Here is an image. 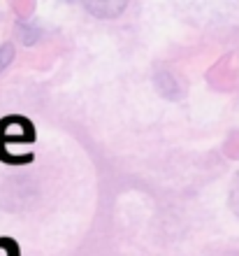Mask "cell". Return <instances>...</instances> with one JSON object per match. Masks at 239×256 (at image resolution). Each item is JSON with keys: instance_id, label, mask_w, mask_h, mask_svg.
I'll list each match as a JSON object with an SVG mask.
<instances>
[{"instance_id": "6da1fadb", "label": "cell", "mask_w": 239, "mask_h": 256, "mask_svg": "<svg viewBox=\"0 0 239 256\" xmlns=\"http://www.w3.org/2000/svg\"><path fill=\"white\" fill-rule=\"evenodd\" d=\"M35 142V126L28 116L7 114L0 119V163L5 166H28L35 154H9L7 144H30Z\"/></svg>"}, {"instance_id": "7a4b0ae2", "label": "cell", "mask_w": 239, "mask_h": 256, "mask_svg": "<svg viewBox=\"0 0 239 256\" xmlns=\"http://www.w3.org/2000/svg\"><path fill=\"white\" fill-rule=\"evenodd\" d=\"M0 250L5 252V256H21V244L9 236H0Z\"/></svg>"}]
</instances>
